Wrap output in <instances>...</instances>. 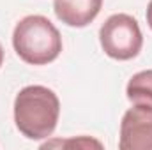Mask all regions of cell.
Listing matches in <instances>:
<instances>
[{"mask_svg": "<svg viewBox=\"0 0 152 150\" xmlns=\"http://www.w3.org/2000/svg\"><path fill=\"white\" fill-rule=\"evenodd\" d=\"M60 117L57 94L42 85L23 87L14 97V124L27 140H46L53 134Z\"/></svg>", "mask_w": 152, "mask_h": 150, "instance_id": "obj_1", "label": "cell"}, {"mask_svg": "<svg viewBox=\"0 0 152 150\" xmlns=\"http://www.w3.org/2000/svg\"><path fill=\"white\" fill-rule=\"evenodd\" d=\"M12 46L25 64L46 66L58 58L62 51V36L46 16L28 14L16 23Z\"/></svg>", "mask_w": 152, "mask_h": 150, "instance_id": "obj_2", "label": "cell"}, {"mask_svg": "<svg viewBox=\"0 0 152 150\" xmlns=\"http://www.w3.org/2000/svg\"><path fill=\"white\" fill-rule=\"evenodd\" d=\"M99 42L103 51L113 60H131L138 57L143 46L142 28L131 14H112L99 28Z\"/></svg>", "mask_w": 152, "mask_h": 150, "instance_id": "obj_3", "label": "cell"}, {"mask_svg": "<svg viewBox=\"0 0 152 150\" xmlns=\"http://www.w3.org/2000/svg\"><path fill=\"white\" fill-rule=\"evenodd\" d=\"M120 150H152V108H129L120 120Z\"/></svg>", "mask_w": 152, "mask_h": 150, "instance_id": "obj_4", "label": "cell"}, {"mask_svg": "<svg viewBox=\"0 0 152 150\" xmlns=\"http://www.w3.org/2000/svg\"><path fill=\"white\" fill-rule=\"evenodd\" d=\"M103 0H53L55 16L67 27L83 28L101 12Z\"/></svg>", "mask_w": 152, "mask_h": 150, "instance_id": "obj_5", "label": "cell"}, {"mask_svg": "<svg viewBox=\"0 0 152 150\" xmlns=\"http://www.w3.org/2000/svg\"><path fill=\"white\" fill-rule=\"evenodd\" d=\"M126 95L136 106L152 108V69L140 71L131 76L126 87Z\"/></svg>", "mask_w": 152, "mask_h": 150, "instance_id": "obj_6", "label": "cell"}, {"mask_svg": "<svg viewBox=\"0 0 152 150\" xmlns=\"http://www.w3.org/2000/svg\"><path fill=\"white\" fill-rule=\"evenodd\" d=\"M145 16H147V23H149V27H151V30H152V0L149 2V5H147Z\"/></svg>", "mask_w": 152, "mask_h": 150, "instance_id": "obj_7", "label": "cell"}, {"mask_svg": "<svg viewBox=\"0 0 152 150\" xmlns=\"http://www.w3.org/2000/svg\"><path fill=\"white\" fill-rule=\"evenodd\" d=\"M2 64H4V48L0 44V67H2Z\"/></svg>", "mask_w": 152, "mask_h": 150, "instance_id": "obj_8", "label": "cell"}]
</instances>
